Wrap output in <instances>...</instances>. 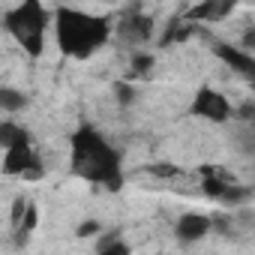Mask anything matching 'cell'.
<instances>
[{"instance_id": "obj_14", "label": "cell", "mask_w": 255, "mask_h": 255, "mask_svg": "<svg viewBox=\"0 0 255 255\" xmlns=\"http://www.w3.org/2000/svg\"><path fill=\"white\" fill-rule=\"evenodd\" d=\"M240 48H243L246 54L255 51V27H246V30H243V36H240Z\"/></svg>"}, {"instance_id": "obj_6", "label": "cell", "mask_w": 255, "mask_h": 255, "mask_svg": "<svg viewBox=\"0 0 255 255\" xmlns=\"http://www.w3.org/2000/svg\"><path fill=\"white\" fill-rule=\"evenodd\" d=\"M213 54L255 87V54H246L240 45H228V42H213Z\"/></svg>"}, {"instance_id": "obj_16", "label": "cell", "mask_w": 255, "mask_h": 255, "mask_svg": "<svg viewBox=\"0 0 255 255\" xmlns=\"http://www.w3.org/2000/svg\"><path fill=\"white\" fill-rule=\"evenodd\" d=\"M114 93H117V99H120V102H129V99H132V90L126 87V84H117V87H114Z\"/></svg>"}, {"instance_id": "obj_3", "label": "cell", "mask_w": 255, "mask_h": 255, "mask_svg": "<svg viewBox=\"0 0 255 255\" xmlns=\"http://www.w3.org/2000/svg\"><path fill=\"white\" fill-rule=\"evenodd\" d=\"M3 24L9 30V36L30 54L39 57L45 48V27H48V9L36 0H24V3L12 6L3 15Z\"/></svg>"}, {"instance_id": "obj_13", "label": "cell", "mask_w": 255, "mask_h": 255, "mask_svg": "<svg viewBox=\"0 0 255 255\" xmlns=\"http://www.w3.org/2000/svg\"><path fill=\"white\" fill-rule=\"evenodd\" d=\"M96 255H129V249H126L120 240H105L102 246H99V252Z\"/></svg>"}, {"instance_id": "obj_12", "label": "cell", "mask_w": 255, "mask_h": 255, "mask_svg": "<svg viewBox=\"0 0 255 255\" xmlns=\"http://www.w3.org/2000/svg\"><path fill=\"white\" fill-rule=\"evenodd\" d=\"M129 69H132V75H147V72L153 69V54H147V51H135Z\"/></svg>"}, {"instance_id": "obj_5", "label": "cell", "mask_w": 255, "mask_h": 255, "mask_svg": "<svg viewBox=\"0 0 255 255\" xmlns=\"http://www.w3.org/2000/svg\"><path fill=\"white\" fill-rule=\"evenodd\" d=\"M3 174H9V177H24V180H39V177L45 174V165H42L39 153L33 150V141L3 150Z\"/></svg>"}, {"instance_id": "obj_11", "label": "cell", "mask_w": 255, "mask_h": 255, "mask_svg": "<svg viewBox=\"0 0 255 255\" xmlns=\"http://www.w3.org/2000/svg\"><path fill=\"white\" fill-rule=\"evenodd\" d=\"M0 108L3 111H21L24 108V93H18V90H12V87H3L0 90Z\"/></svg>"}, {"instance_id": "obj_15", "label": "cell", "mask_w": 255, "mask_h": 255, "mask_svg": "<svg viewBox=\"0 0 255 255\" xmlns=\"http://www.w3.org/2000/svg\"><path fill=\"white\" fill-rule=\"evenodd\" d=\"M93 234H99V222H93V219L78 228V237H93Z\"/></svg>"}, {"instance_id": "obj_9", "label": "cell", "mask_w": 255, "mask_h": 255, "mask_svg": "<svg viewBox=\"0 0 255 255\" xmlns=\"http://www.w3.org/2000/svg\"><path fill=\"white\" fill-rule=\"evenodd\" d=\"M231 12H234L231 3H216V0H210V3H198V6H192V9L186 12V18H189V21H210V24H216L219 18L231 15Z\"/></svg>"}, {"instance_id": "obj_8", "label": "cell", "mask_w": 255, "mask_h": 255, "mask_svg": "<svg viewBox=\"0 0 255 255\" xmlns=\"http://www.w3.org/2000/svg\"><path fill=\"white\" fill-rule=\"evenodd\" d=\"M150 33H153V21L147 15H138V9H132L120 21V36L126 42H132V45H144L150 39Z\"/></svg>"}, {"instance_id": "obj_7", "label": "cell", "mask_w": 255, "mask_h": 255, "mask_svg": "<svg viewBox=\"0 0 255 255\" xmlns=\"http://www.w3.org/2000/svg\"><path fill=\"white\" fill-rule=\"evenodd\" d=\"M210 231H213V219L204 216V213H183L174 225V234H177L180 243H195Z\"/></svg>"}, {"instance_id": "obj_1", "label": "cell", "mask_w": 255, "mask_h": 255, "mask_svg": "<svg viewBox=\"0 0 255 255\" xmlns=\"http://www.w3.org/2000/svg\"><path fill=\"white\" fill-rule=\"evenodd\" d=\"M72 171L96 186L117 192L123 186L120 153L105 141V135L90 123H81L72 132Z\"/></svg>"}, {"instance_id": "obj_4", "label": "cell", "mask_w": 255, "mask_h": 255, "mask_svg": "<svg viewBox=\"0 0 255 255\" xmlns=\"http://www.w3.org/2000/svg\"><path fill=\"white\" fill-rule=\"evenodd\" d=\"M189 114H192V117H201V120H207V123H228L231 114H234V108H231L228 96H222L216 87L201 84V87L195 90L192 102H189Z\"/></svg>"}, {"instance_id": "obj_10", "label": "cell", "mask_w": 255, "mask_h": 255, "mask_svg": "<svg viewBox=\"0 0 255 255\" xmlns=\"http://www.w3.org/2000/svg\"><path fill=\"white\" fill-rule=\"evenodd\" d=\"M18 144H30V132L24 126H18L15 120H3L0 123V147L9 150V147H18Z\"/></svg>"}, {"instance_id": "obj_17", "label": "cell", "mask_w": 255, "mask_h": 255, "mask_svg": "<svg viewBox=\"0 0 255 255\" xmlns=\"http://www.w3.org/2000/svg\"><path fill=\"white\" fill-rule=\"evenodd\" d=\"M150 171H153V174H159V177H165V174H168V177H171V174H174V171H177V168H174V165H153V168H150Z\"/></svg>"}, {"instance_id": "obj_2", "label": "cell", "mask_w": 255, "mask_h": 255, "mask_svg": "<svg viewBox=\"0 0 255 255\" xmlns=\"http://www.w3.org/2000/svg\"><path fill=\"white\" fill-rule=\"evenodd\" d=\"M54 21V36H57V48L72 57V60H87L93 57L111 36V24L102 15H90L84 9H72V6H57L51 12Z\"/></svg>"}]
</instances>
